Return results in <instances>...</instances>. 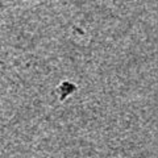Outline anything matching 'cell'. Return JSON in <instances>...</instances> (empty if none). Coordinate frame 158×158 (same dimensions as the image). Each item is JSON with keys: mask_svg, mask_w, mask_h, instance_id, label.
Returning a JSON list of instances; mask_svg holds the SVG:
<instances>
[{"mask_svg": "<svg viewBox=\"0 0 158 158\" xmlns=\"http://www.w3.org/2000/svg\"><path fill=\"white\" fill-rule=\"evenodd\" d=\"M77 90H78V86L75 83L69 82V81L61 82L57 87V94H58L59 102H65L70 95H73L74 92H77Z\"/></svg>", "mask_w": 158, "mask_h": 158, "instance_id": "obj_1", "label": "cell"}]
</instances>
